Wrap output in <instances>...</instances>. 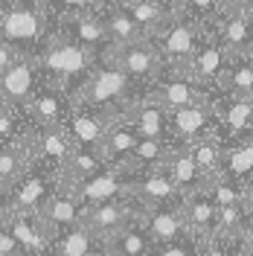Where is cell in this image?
Segmentation results:
<instances>
[{
  "label": "cell",
  "instance_id": "1",
  "mask_svg": "<svg viewBox=\"0 0 253 256\" xmlns=\"http://www.w3.org/2000/svg\"><path fill=\"white\" fill-rule=\"evenodd\" d=\"M99 62V52L76 44L73 38H67L64 32L52 30L50 38L44 41V47L35 52V64L41 82H47L52 88H62L64 94H73L82 88V82L90 76V70Z\"/></svg>",
  "mask_w": 253,
  "mask_h": 256
},
{
  "label": "cell",
  "instance_id": "2",
  "mask_svg": "<svg viewBox=\"0 0 253 256\" xmlns=\"http://www.w3.org/2000/svg\"><path fill=\"white\" fill-rule=\"evenodd\" d=\"M56 30L47 0H3L0 3V38L20 56H35Z\"/></svg>",
  "mask_w": 253,
  "mask_h": 256
},
{
  "label": "cell",
  "instance_id": "3",
  "mask_svg": "<svg viewBox=\"0 0 253 256\" xmlns=\"http://www.w3.org/2000/svg\"><path fill=\"white\" fill-rule=\"evenodd\" d=\"M140 88H134L131 79L116 67V64L99 52V62L90 70V76L82 82V88L73 94L76 105H90V108H105V111H122Z\"/></svg>",
  "mask_w": 253,
  "mask_h": 256
},
{
  "label": "cell",
  "instance_id": "4",
  "mask_svg": "<svg viewBox=\"0 0 253 256\" xmlns=\"http://www.w3.org/2000/svg\"><path fill=\"white\" fill-rule=\"evenodd\" d=\"M102 56H108L131 79V84L140 88V90H148L160 79V73H163V58H160V50L152 38H140L134 44H126V47L108 44L102 50Z\"/></svg>",
  "mask_w": 253,
  "mask_h": 256
},
{
  "label": "cell",
  "instance_id": "5",
  "mask_svg": "<svg viewBox=\"0 0 253 256\" xmlns=\"http://www.w3.org/2000/svg\"><path fill=\"white\" fill-rule=\"evenodd\" d=\"M204 30L198 20H192V18L180 15V12H174L166 24H163V30L152 38L160 50V58H163V70H180L184 64L192 58V52L198 50L201 44V38H204Z\"/></svg>",
  "mask_w": 253,
  "mask_h": 256
},
{
  "label": "cell",
  "instance_id": "6",
  "mask_svg": "<svg viewBox=\"0 0 253 256\" xmlns=\"http://www.w3.org/2000/svg\"><path fill=\"white\" fill-rule=\"evenodd\" d=\"M76 146L70 140L64 126H50V128H32L26 134V154H30V169H38L50 178H62L67 158Z\"/></svg>",
  "mask_w": 253,
  "mask_h": 256
},
{
  "label": "cell",
  "instance_id": "7",
  "mask_svg": "<svg viewBox=\"0 0 253 256\" xmlns=\"http://www.w3.org/2000/svg\"><path fill=\"white\" fill-rule=\"evenodd\" d=\"M142 212H146V207L134 195H122V198H111V201H102V204H94V207H84L82 224L96 239L111 242L116 233L126 230L128 224L140 222Z\"/></svg>",
  "mask_w": 253,
  "mask_h": 256
},
{
  "label": "cell",
  "instance_id": "8",
  "mask_svg": "<svg viewBox=\"0 0 253 256\" xmlns=\"http://www.w3.org/2000/svg\"><path fill=\"white\" fill-rule=\"evenodd\" d=\"M227 62H230V52L218 44V38H216V35L210 32V26H206L204 38H201V44H198V50L192 52L190 62L180 67V73H186L192 82H198L201 88H206V90H212V94H216L218 79H222Z\"/></svg>",
  "mask_w": 253,
  "mask_h": 256
},
{
  "label": "cell",
  "instance_id": "9",
  "mask_svg": "<svg viewBox=\"0 0 253 256\" xmlns=\"http://www.w3.org/2000/svg\"><path fill=\"white\" fill-rule=\"evenodd\" d=\"M134 172L128 166H105L99 175L82 180L79 186H73L76 198L82 201V207H94V204H102V201H111V198H122V195H131V186H134Z\"/></svg>",
  "mask_w": 253,
  "mask_h": 256
},
{
  "label": "cell",
  "instance_id": "10",
  "mask_svg": "<svg viewBox=\"0 0 253 256\" xmlns=\"http://www.w3.org/2000/svg\"><path fill=\"white\" fill-rule=\"evenodd\" d=\"M122 111H105V108H90V105H76L73 102V108L67 114V134H70V140L73 146H82V148H96L99 152V146H102V137H105V131L111 128V122L120 116Z\"/></svg>",
  "mask_w": 253,
  "mask_h": 256
},
{
  "label": "cell",
  "instance_id": "11",
  "mask_svg": "<svg viewBox=\"0 0 253 256\" xmlns=\"http://www.w3.org/2000/svg\"><path fill=\"white\" fill-rule=\"evenodd\" d=\"M38 84H41V73H38L35 56H18L15 62L0 73V99L9 108L24 111L30 105L32 94L38 90Z\"/></svg>",
  "mask_w": 253,
  "mask_h": 256
},
{
  "label": "cell",
  "instance_id": "12",
  "mask_svg": "<svg viewBox=\"0 0 253 256\" xmlns=\"http://www.w3.org/2000/svg\"><path fill=\"white\" fill-rule=\"evenodd\" d=\"M216 96V94H212ZM218 131V120H216V108H212V99L206 102H195L186 108H178L169 111V137L172 143H195L206 134Z\"/></svg>",
  "mask_w": 253,
  "mask_h": 256
},
{
  "label": "cell",
  "instance_id": "13",
  "mask_svg": "<svg viewBox=\"0 0 253 256\" xmlns=\"http://www.w3.org/2000/svg\"><path fill=\"white\" fill-rule=\"evenodd\" d=\"M148 94L154 96L166 111H178V108H186V105H195V102L212 99V90L201 88L198 82H192L180 70H163L160 79L148 88Z\"/></svg>",
  "mask_w": 253,
  "mask_h": 256
},
{
  "label": "cell",
  "instance_id": "14",
  "mask_svg": "<svg viewBox=\"0 0 253 256\" xmlns=\"http://www.w3.org/2000/svg\"><path fill=\"white\" fill-rule=\"evenodd\" d=\"M122 120H126L140 137L172 140V137H169V111H166L148 90H140V94L122 108Z\"/></svg>",
  "mask_w": 253,
  "mask_h": 256
},
{
  "label": "cell",
  "instance_id": "15",
  "mask_svg": "<svg viewBox=\"0 0 253 256\" xmlns=\"http://www.w3.org/2000/svg\"><path fill=\"white\" fill-rule=\"evenodd\" d=\"M210 32L218 38V44L230 56H248V52H253V15L242 12L236 6L222 9L216 15V20L210 24Z\"/></svg>",
  "mask_w": 253,
  "mask_h": 256
},
{
  "label": "cell",
  "instance_id": "16",
  "mask_svg": "<svg viewBox=\"0 0 253 256\" xmlns=\"http://www.w3.org/2000/svg\"><path fill=\"white\" fill-rule=\"evenodd\" d=\"M70 108H73L70 94H64L62 88H52L47 82H41L38 90L32 94L30 105L24 108V114H26V122L32 128H50V126H64Z\"/></svg>",
  "mask_w": 253,
  "mask_h": 256
},
{
  "label": "cell",
  "instance_id": "17",
  "mask_svg": "<svg viewBox=\"0 0 253 256\" xmlns=\"http://www.w3.org/2000/svg\"><path fill=\"white\" fill-rule=\"evenodd\" d=\"M6 227L18 239L24 254H44L50 256L56 236L50 233L41 212H26V210H6Z\"/></svg>",
  "mask_w": 253,
  "mask_h": 256
},
{
  "label": "cell",
  "instance_id": "18",
  "mask_svg": "<svg viewBox=\"0 0 253 256\" xmlns=\"http://www.w3.org/2000/svg\"><path fill=\"white\" fill-rule=\"evenodd\" d=\"M212 108H216L218 134L224 137V143L253 134V99L216 94L212 96Z\"/></svg>",
  "mask_w": 253,
  "mask_h": 256
},
{
  "label": "cell",
  "instance_id": "19",
  "mask_svg": "<svg viewBox=\"0 0 253 256\" xmlns=\"http://www.w3.org/2000/svg\"><path fill=\"white\" fill-rule=\"evenodd\" d=\"M142 227L148 233V239L154 248L169 244V242L192 239L190 227H186V216H184V204H172V207H154L142 212Z\"/></svg>",
  "mask_w": 253,
  "mask_h": 256
},
{
  "label": "cell",
  "instance_id": "20",
  "mask_svg": "<svg viewBox=\"0 0 253 256\" xmlns=\"http://www.w3.org/2000/svg\"><path fill=\"white\" fill-rule=\"evenodd\" d=\"M131 195L140 201L146 210L154 207H172V204H184V195L174 186V180L166 175V169H152L134 178Z\"/></svg>",
  "mask_w": 253,
  "mask_h": 256
},
{
  "label": "cell",
  "instance_id": "21",
  "mask_svg": "<svg viewBox=\"0 0 253 256\" xmlns=\"http://www.w3.org/2000/svg\"><path fill=\"white\" fill-rule=\"evenodd\" d=\"M56 30L64 32L67 38H73L76 44L88 50H102L108 47V30H105V20H102V12H79V15H64V18H56L52 20Z\"/></svg>",
  "mask_w": 253,
  "mask_h": 256
},
{
  "label": "cell",
  "instance_id": "22",
  "mask_svg": "<svg viewBox=\"0 0 253 256\" xmlns=\"http://www.w3.org/2000/svg\"><path fill=\"white\" fill-rule=\"evenodd\" d=\"M58 190L56 178L44 175L38 169H30L26 175L12 186V198H9V210H26V212H41L47 204V198Z\"/></svg>",
  "mask_w": 253,
  "mask_h": 256
},
{
  "label": "cell",
  "instance_id": "23",
  "mask_svg": "<svg viewBox=\"0 0 253 256\" xmlns=\"http://www.w3.org/2000/svg\"><path fill=\"white\" fill-rule=\"evenodd\" d=\"M163 169H166V175L174 180V186L180 190L184 198H190V195H195V192L206 190V180L201 178V172H198L195 158H192V152H190L186 143H172Z\"/></svg>",
  "mask_w": 253,
  "mask_h": 256
},
{
  "label": "cell",
  "instance_id": "24",
  "mask_svg": "<svg viewBox=\"0 0 253 256\" xmlns=\"http://www.w3.org/2000/svg\"><path fill=\"white\" fill-rule=\"evenodd\" d=\"M82 216H84L82 201L67 190H56L47 198V204L41 207V218H44V224L50 227L52 236H58L62 230H67V227L82 224Z\"/></svg>",
  "mask_w": 253,
  "mask_h": 256
},
{
  "label": "cell",
  "instance_id": "25",
  "mask_svg": "<svg viewBox=\"0 0 253 256\" xmlns=\"http://www.w3.org/2000/svg\"><path fill=\"white\" fill-rule=\"evenodd\" d=\"M137 143H140V134L128 126L126 120H122V114H120L111 122V128L105 131L102 146H99V154L105 160V166H126L128 160H131V154H134Z\"/></svg>",
  "mask_w": 253,
  "mask_h": 256
},
{
  "label": "cell",
  "instance_id": "26",
  "mask_svg": "<svg viewBox=\"0 0 253 256\" xmlns=\"http://www.w3.org/2000/svg\"><path fill=\"white\" fill-rule=\"evenodd\" d=\"M184 216H186V227L190 236L198 244L206 239H216V204L206 195V190L195 192L190 198H184Z\"/></svg>",
  "mask_w": 253,
  "mask_h": 256
},
{
  "label": "cell",
  "instance_id": "27",
  "mask_svg": "<svg viewBox=\"0 0 253 256\" xmlns=\"http://www.w3.org/2000/svg\"><path fill=\"white\" fill-rule=\"evenodd\" d=\"M50 256H105V242L96 239L84 224H76L56 236Z\"/></svg>",
  "mask_w": 253,
  "mask_h": 256
},
{
  "label": "cell",
  "instance_id": "28",
  "mask_svg": "<svg viewBox=\"0 0 253 256\" xmlns=\"http://www.w3.org/2000/svg\"><path fill=\"white\" fill-rule=\"evenodd\" d=\"M222 175L233 178V180L242 184V186H248V184L253 180V134L224 143Z\"/></svg>",
  "mask_w": 253,
  "mask_h": 256
},
{
  "label": "cell",
  "instance_id": "29",
  "mask_svg": "<svg viewBox=\"0 0 253 256\" xmlns=\"http://www.w3.org/2000/svg\"><path fill=\"white\" fill-rule=\"evenodd\" d=\"M102 169H105V160H102V154L96 148L76 146L70 152V158H67V166H64L62 178H58V190H73V186H79L82 180L99 175Z\"/></svg>",
  "mask_w": 253,
  "mask_h": 256
},
{
  "label": "cell",
  "instance_id": "30",
  "mask_svg": "<svg viewBox=\"0 0 253 256\" xmlns=\"http://www.w3.org/2000/svg\"><path fill=\"white\" fill-rule=\"evenodd\" d=\"M122 6L128 9V15L137 20V26L142 30L146 38H154L163 30V24L174 15L172 0H128Z\"/></svg>",
  "mask_w": 253,
  "mask_h": 256
},
{
  "label": "cell",
  "instance_id": "31",
  "mask_svg": "<svg viewBox=\"0 0 253 256\" xmlns=\"http://www.w3.org/2000/svg\"><path fill=\"white\" fill-rule=\"evenodd\" d=\"M102 20H105V30H108V41L114 47H126V44H134L146 38L142 30L137 26V20L128 15V9L122 3H105L102 6Z\"/></svg>",
  "mask_w": 253,
  "mask_h": 256
},
{
  "label": "cell",
  "instance_id": "32",
  "mask_svg": "<svg viewBox=\"0 0 253 256\" xmlns=\"http://www.w3.org/2000/svg\"><path fill=\"white\" fill-rule=\"evenodd\" d=\"M216 94L253 99V62H250V52H248V56H230V62H227V67H224V73H222V79H218Z\"/></svg>",
  "mask_w": 253,
  "mask_h": 256
},
{
  "label": "cell",
  "instance_id": "33",
  "mask_svg": "<svg viewBox=\"0 0 253 256\" xmlns=\"http://www.w3.org/2000/svg\"><path fill=\"white\" fill-rule=\"evenodd\" d=\"M190 152H192L195 166H198V172H201V178H204L206 184H210V180H216V178L222 175L224 137L218 134V131H212V134H206V137H201V140L190 143Z\"/></svg>",
  "mask_w": 253,
  "mask_h": 256
},
{
  "label": "cell",
  "instance_id": "34",
  "mask_svg": "<svg viewBox=\"0 0 253 256\" xmlns=\"http://www.w3.org/2000/svg\"><path fill=\"white\" fill-rule=\"evenodd\" d=\"M169 148H172V140H152V137H140V143L134 148V154L126 166L134 172V175H142V172H152V169H163V163L169 158Z\"/></svg>",
  "mask_w": 253,
  "mask_h": 256
},
{
  "label": "cell",
  "instance_id": "35",
  "mask_svg": "<svg viewBox=\"0 0 253 256\" xmlns=\"http://www.w3.org/2000/svg\"><path fill=\"white\" fill-rule=\"evenodd\" d=\"M30 172V154H26V137L20 143H0V184L15 186Z\"/></svg>",
  "mask_w": 253,
  "mask_h": 256
},
{
  "label": "cell",
  "instance_id": "36",
  "mask_svg": "<svg viewBox=\"0 0 253 256\" xmlns=\"http://www.w3.org/2000/svg\"><path fill=\"white\" fill-rule=\"evenodd\" d=\"M154 244L148 239L142 222L128 224L122 233H116L111 242H105V256H140L146 250H152Z\"/></svg>",
  "mask_w": 253,
  "mask_h": 256
},
{
  "label": "cell",
  "instance_id": "37",
  "mask_svg": "<svg viewBox=\"0 0 253 256\" xmlns=\"http://www.w3.org/2000/svg\"><path fill=\"white\" fill-rule=\"evenodd\" d=\"M244 233H250V230H248V218H244V207L242 204L216 207V239L236 242Z\"/></svg>",
  "mask_w": 253,
  "mask_h": 256
},
{
  "label": "cell",
  "instance_id": "38",
  "mask_svg": "<svg viewBox=\"0 0 253 256\" xmlns=\"http://www.w3.org/2000/svg\"><path fill=\"white\" fill-rule=\"evenodd\" d=\"M206 195L212 198L216 207H230V204H242V201H244V186L236 184L233 178L218 175L216 180L206 184Z\"/></svg>",
  "mask_w": 253,
  "mask_h": 256
},
{
  "label": "cell",
  "instance_id": "39",
  "mask_svg": "<svg viewBox=\"0 0 253 256\" xmlns=\"http://www.w3.org/2000/svg\"><path fill=\"white\" fill-rule=\"evenodd\" d=\"M172 3H174V12L198 20L201 26H210L218 15V6H222V0H172Z\"/></svg>",
  "mask_w": 253,
  "mask_h": 256
},
{
  "label": "cell",
  "instance_id": "40",
  "mask_svg": "<svg viewBox=\"0 0 253 256\" xmlns=\"http://www.w3.org/2000/svg\"><path fill=\"white\" fill-rule=\"evenodd\" d=\"M105 3L108 0H47L52 20L64 15H79V12H102Z\"/></svg>",
  "mask_w": 253,
  "mask_h": 256
},
{
  "label": "cell",
  "instance_id": "41",
  "mask_svg": "<svg viewBox=\"0 0 253 256\" xmlns=\"http://www.w3.org/2000/svg\"><path fill=\"white\" fill-rule=\"evenodd\" d=\"M158 256H198V242L195 239H180V242H169L154 248Z\"/></svg>",
  "mask_w": 253,
  "mask_h": 256
},
{
  "label": "cell",
  "instance_id": "42",
  "mask_svg": "<svg viewBox=\"0 0 253 256\" xmlns=\"http://www.w3.org/2000/svg\"><path fill=\"white\" fill-rule=\"evenodd\" d=\"M198 256H236V254H233V242L206 239L198 244Z\"/></svg>",
  "mask_w": 253,
  "mask_h": 256
},
{
  "label": "cell",
  "instance_id": "43",
  "mask_svg": "<svg viewBox=\"0 0 253 256\" xmlns=\"http://www.w3.org/2000/svg\"><path fill=\"white\" fill-rule=\"evenodd\" d=\"M24 250H20V244H18V239L9 233V227H6V222L0 224V256H20Z\"/></svg>",
  "mask_w": 253,
  "mask_h": 256
},
{
  "label": "cell",
  "instance_id": "44",
  "mask_svg": "<svg viewBox=\"0 0 253 256\" xmlns=\"http://www.w3.org/2000/svg\"><path fill=\"white\" fill-rule=\"evenodd\" d=\"M18 56H20V52H18V50L12 47L9 41H3V38H0V73H3V70H6L9 64L15 62Z\"/></svg>",
  "mask_w": 253,
  "mask_h": 256
},
{
  "label": "cell",
  "instance_id": "45",
  "mask_svg": "<svg viewBox=\"0 0 253 256\" xmlns=\"http://www.w3.org/2000/svg\"><path fill=\"white\" fill-rule=\"evenodd\" d=\"M233 254L236 256H253V233H244L242 239L233 242Z\"/></svg>",
  "mask_w": 253,
  "mask_h": 256
},
{
  "label": "cell",
  "instance_id": "46",
  "mask_svg": "<svg viewBox=\"0 0 253 256\" xmlns=\"http://www.w3.org/2000/svg\"><path fill=\"white\" fill-rule=\"evenodd\" d=\"M242 207H244V218H248V230L253 233V180L244 186V201H242Z\"/></svg>",
  "mask_w": 253,
  "mask_h": 256
},
{
  "label": "cell",
  "instance_id": "47",
  "mask_svg": "<svg viewBox=\"0 0 253 256\" xmlns=\"http://www.w3.org/2000/svg\"><path fill=\"white\" fill-rule=\"evenodd\" d=\"M9 198H12V190L0 184V210H9Z\"/></svg>",
  "mask_w": 253,
  "mask_h": 256
},
{
  "label": "cell",
  "instance_id": "48",
  "mask_svg": "<svg viewBox=\"0 0 253 256\" xmlns=\"http://www.w3.org/2000/svg\"><path fill=\"white\" fill-rule=\"evenodd\" d=\"M140 256H158V250L152 248V250H146V254H140Z\"/></svg>",
  "mask_w": 253,
  "mask_h": 256
},
{
  "label": "cell",
  "instance_id": "49",
  "mask_svg": "<svg viewBox=\"0 0 253 256\" xmlns=\"http://www.w3.org/2000/svg\"><path fill=\"white\" fill-rule=\"evenodd\" d=\"M6 222V210H0V224Z\"/></svg>",
  "mask_w": 253,
  "mask_h": 256
},
{
  "label": "cell",
  "instance_id": "50",
  "mask_svg": "<svg viewBox=\"0 0 253 256\" xmlns=\"http://www.w3.org/2000/svg\"><path fill=\"white\" fill-rule=\"evenodd\" d=\"M20 256H44V254H20Z\"/></svg>",
  "mask_w": 253,
  "mask_h": 256
},
{
  "label": "cell",
  "instance_id": "51",
  "mask_svg": "<svg viewBox=\"0 0 253 256\" xmlns=\"http://www.w3.org/2000/svg\"><path fill=\"white\" fill-rule=\"evenodd\" d=\"M3 108H6V102H3V99H0V111H3Z\"/></svg>",
  "mask_w": 253,
  "mask_h": 256
},
{
  "label": "cell",
  "instance_id": "52",
  "mask_svg": "<svg viewBox=\"0 0 253 256\" xmlns=\"http://www.w3.org/2000/svg\"><path fill=\"white\" fill-rule=\"evenodd\" d=\"M111 3H128V0H111Z\"/></svg>",
  "mask_w": 253,
  "mask_h": 256
},
{
  "label": "cell",
  "instance_id": "53",
  "mask_svg": "<svg viewBox=\"0 0 253 256\" xmlns=\"http://www.w3.org/2000/svg\"><path fill=\"white\" fill-rule=\"evenodd\" d=\"M250 62H253V52H250Z\"/></svg>",
  "mask_w": 253,
  "mask_h": 256
}]
</instances>
